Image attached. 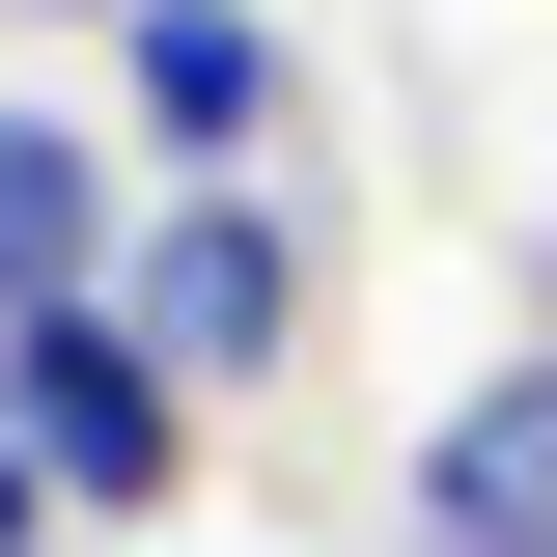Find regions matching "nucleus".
<instances>
[{"label":"nucleus","instance_id":"nucleus-1","mask_svg":"<svg viewBox=\"0 0 557 557\" xmlns=\"http://www.w3.org/2000/svg\"><path fill=\"white\" fill-rule=\"evenodd\" d=\"M307 307H335V251H307L278 168H251V196H139V251H112V335L168 362L196 418H251L278 362H307Z\"/></svg>","mask_w":557,"mask_h":557},{"label":"nucleus","instance_id":"nucleus-2","mask_svg":"<svg viewBox=\"0 0 557 557\" xmlns=\"http://www.w3.org/2000/svg\"><path fill=\"white\" fill-rule=\"evenodd\" d=\"M0 446L57 474V530H168V502L223 474V418L168 391V362H139L112 307H28V335H0Z\"/></svg>","mask_w":557,"mask_h":557},{"label":"nucleus","instance_id":"nucleus-3","mask_svg":"<svg viewBox=\"0 0 557 557\" xmlns=\"http://www.w3.org/2000/svg\"><path fill=\"white\" fill-rule=\"evenodd\" d=\"M112 139H139V196H251L278 139H307L278 0H139V28H112Z\"/></svg>","mask_w":557,"mask_h":557},{"label":"nucleus","instance_id":"nucleus-4","mask_svg":"<svg viewBox=\"0 0 557 557\" xmlns=\"http://www.w3.org/2000/svg\"><path fill=\"white\" fill-rule=\"evenodd\" d=\"M112 251H139V139L0 84V335H28V307H112Z\"/></svg>","mask_w":557,"mask_h":557},{"label":"nucleus","instance_id":"nucleus-5","mask_svg":"<svg viewBox=\"0 0 557 557\" xmlns=\"http://www.w3.org/2000/svg\"><path fill=\"white\" fill-rule=\"evenodd\" d=\"M418 530H474V557H557V362L502 335L474 391H418Z\"/></svg>","mask_w":557,"mask_h":557},{"label":"nucleus","instance_id":"nucleus-6","mask_svg":"<svg viewBox=\"0 0 557 557\" xmlns=\"http://www.w3.org/2000/svg\"><path fill=\"white\" fill-rule=\"evenodd\" d=\"M0 557H57V474H28V446H0Z\"/></svg>","mask_w":557,"mask_h":557},{"label":"nucleus","instance_id":"nucleus-7","mask_svg":"<svg viewBox=\"0 0 557 557\" xmlns=\"http://www.w3.org/2000/svg\"><path fill=\"white\" fill-rule=\"evenodd\" d=\"M530 362H557V223H530Z\"/></svg>","mask_w":557,"mask_h":557},{"label":"nucleus","instance_id":"nucleus-8","mask_svg":"<svg viewBox=\"0 0 557 557\" xmlns=\"http://www.w3.org/2000/svg\"><path fill=\"white\" fill-rule=\"evenodd\" d=\"M57 28H139V0H57Z\"/></svg>","mask_w":557,"mask_h":557},{"label":"nucleus","instance_id":"nucleus-9","mask_svg":"<svg viewBox=\"0 0 557 557\" xmlns=\"http://www.w3.org/2000/svg\"><path fill=\"white\" fill-rule=\"evenodd\" d=\"M391 557H474V530H391Z\"/></svg>","mask_w":557,"mask_h":557}]
</instances>
